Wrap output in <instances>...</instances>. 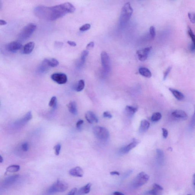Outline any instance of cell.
I'll list each match as a JSON object with an SVG mask.
<instances>
[{
	"mask_svg": "<svg viewBox=\"0 0 195 195\" xmlns=\"http://www.w3.org/2000/svg\"><path fill=\"white\" fill-rule=\"evenodd\" d=\"M75 10L73 4L66 2L51 7L38 6L34 10V12L40 19L53 21L62 18L67 13H74Z\"/></svg>",
	"mask_w": 195,
	"mask_h": 195,
	"instance_id": "1",
	"label": "cell"
},
{
	"mask_svg": "<svg viewBox=\"0 0 195 195\" xmlns=\"http://www.w3.org/2000/svg\"><path fill=\"white\" fill-rule=\"evenodd\" d=\"M133 12V8L129 2H127L123 6L120 17V24L122 28L124 27L128 23Z\"/></svg>",
	"mask_w": 195,
	"mask_h": 195,
	"instance_id": "2",
	"label": "cell"
},
{
	"mask_svg": "<svg viewBox=\"0 0 195 195\" xmlns=\"http://www.w3.org/2000/svg\"><path fill=\"white\" fill-rule=\"evenodd\" d=\"M36 29V26L33 23L28 24L23 28L18 34V41H24L30 37Z\"/></svg>",
	"mask_w": 195,
	"mask_h": 195,
	"instance_id": "3",
	"label": "cell"
},
{
	"mask_svg": "<svg viewBox=\"0 0 195 195\" xmlns=\"http://www.w3.org/2000/svg\"><path fill=\"white\" fill-rule=\"evenodd\" d=\"M149 176L144 172H141L137 175L132 183L133 186L135 188H138L145 185L148 181Z\"/></svg>",
	"mask_w": 195,
	"mask_h": 195,
	"instance_id": "4",
	"label": "cell"
},
{
	"mask_svg": "<svg viewBox=\"0 0 195 195\" xmlns=\"http://www.w3.org/2000/svg\"><path fill=\"white\" fill-rule=\"evenodd\" d=\"M93 132L95 137L101 141H106L110 137L108 130L105 127L96 126L93 128Z\"/></svg>",
	"mask_w": 195,
	"mask_h": 195,
	"instance_id": "5",
	"label": "cell"
},
{
	"mask_svg": "<svg viewBox=\"0 0 195 195\" xmlns=\"http://www.w3.org/2000/svg\"><path fill=\"white\" fill-rule=\"evenodd\" d=\"M68 187V185L66 182L60 180H58L50 187L48 192L50 194L63 192L65 191Z\"/></svg>",
	"mask_w": 195,
	"mask_h": 195,
	"instance_id": "6",
	"label": "cell"
},
{
	"mask_svg": "<svg viewBox=\"0 0 195 195\" xmlns=\"http://www.w3.org/2000/svg\"><path fill=\"white\" fill-rule=\"evenodd\" d=\"M102 66L104 73H108L111 71V63L110 56L106 51H103L101 54Z\"/></svg>",
	"mask_w": 195,
	"mask_h": 195,
	"instance_id": "7",
	"label": "cell"
},
{
	"mask_svg": "<svg viewBox=\"0 0 195 195\" xmlns=\"http://www.w3.org/2000/svg\"><path fill=\"white\" fill-rule=\"evenodd\" d=\"M51 79L59 84H66L67 81V76L62 73H56L51 75Z\"/></svg>",
	"mask_w": 195,
	"mask_h": 195,
	"instance_id": "8",
	"label": "cell"
},
{
	"mask_svg": "<svg viewBox=\"0 0 195 195\" xmlns=\"http://www.w3.org/2000/svg\"><path fill=\"white\" fill-rule=\"evenodd\" d=\"M22 45L20 42L13 41L7 44L6 45V48L7 51L10 52L14 53L20 50L22 48Z\"/></svg>",
	"mask_w": 195,
	"mask_h": 195,
	"instance_id": "9",
	"label": "cell"
},
{
	"mask_svg": "<svg viewBox=\"0 0 195 195\" xmlns=\"http://www.w3.org/2000/svg\"><path fill=\"white\" fill-rule=\"evenodd\" d=\"M151 50L152 47L150 46L143 49L138 50L137 54L139 60L141 61H146L148 58V55Z\"/></svg>",
	"mask_w": 195,
	"mask_h": 195,
	"instance_id": "10",
	"label": "cell"
},
{
	"mask_svg": "<svg viewBox=\"0 0 195 195\" xmlns=\"http://www.w3.org/2000/svg\"><path fill=\"white\" fill-rule=\"evenodd\" d=\"M164 190L163 187L159 184H153L152 189L146 192L147 195H161L162 191Z\"/></svg>",
	"mask_w": 195,
	"mask_h": 195,
	"instance_id": "11",
	"label": "cell"
},
{
	"mask_svg": "<svg viewBox=\"0 0 195 195\" xmlns=\"http://www.w3.org/2000/svg\"><path fill=\"white\" fill-rule=\"evenodd\" d=\"M138 144V142L135 139H133V142L121 148L120 150V153L122 154H126L128 153L132 149L135 147Z\"/></svg>",
	"mask_w": 195,
	"mask_h": 195,
	"instance_id": "12",
	"label": "cell"
},
{
	"mask_svg": "<svg viewBox=\"0 0 195 195\" xmlns=\"http://www.w3.org/2000/svg\"><path fill=\"white\" fill-rule=\"evenodd\" d=\"M173 117L178 119L186 120L188 118L187 114L182 110H177L172 113Z\"/></svg>",
	"mask_w": 195,
	"mask_h": 195,
	"instance_id": "13",
	"label": "cell"
},
{
	"mask_svg": "<svg viewBox=\"0 0 195 195\" xmlns=\"http://www.w3.org/2000/svg\"><path fill=\"white\" fill-rule=\"evenodd\" d=\"M69 174L71 176L82 177L84 175V171L80 167H76L71 169L69 171Z\"/></svg>",
	"mask_w": 195,
	"mask_h": 195,
	"instance_id": "14",
	"label": "cell"
},
{
	"mask_svg": "<svg viewBox=\"0 0 195 195\" xmlns=\"http://www.w3.org/2000/svg\"><path fill=\"white\" fill-rule=\"evenodd\" d=\"M19 175H14L8 176L4 180L3 182V186H7L11 185L15 183L19 178Z\"/></svg>",
	"mask_w": 195,
	"mask_h": 195,
	"instance_id": "15",
	"label": "cell"
},
{
	"mask_svg": "<svg viewBox=\"0 0 195 195\" xmlns=\"http://www.w3.org/2000/svg\"><path fill=\"white\" fill-rule=\"evenodd\" d=\"M85 116L87 121L89 123L93 124L94 122L97 123L99 121V119L96 115L92 112L88 111L86 113Z\"/></svg>",
	"mask_w": 195,
	"mask_h": 195,
	"instance_id": "16",
	"label": "cell"
},
{
	"mask_svg": "<svg viewBox=\"0 0 195 195\" xmlns=\"http://www.w3.org/2000/svg\"><path fill=\"white\" fill-rule=\"evenodd\" d=\"M35 44L33 42H31L26 44L23 49V53L24 54H29L31 53L32 51L33 50Z\"/></svg>",
	"mask_w": 195,
	"mask_h": 195,
	"instance_id": "17",
	"label": "cell"
},
{
	"mask_svg": "<svg viewBox=\"0 0 195 195\" xmlns=\"http://www.w3.org/2000/svg\"><path fill=\"white\" fill-rule=\"evenodd\" d=\"M150 127V123L146 120H142L141 121L139 128V132L143 133L146 132Z\"/></svg>",
	"mask_w": 195,
	"mask_h": 195,
	"instance_id": "18",
	"label": "cell"
},
{
	"mask_svg": "<svg viewBox=\"0 0 195 195\" xmlns=\"http://www.w3.org/2000/svg\"><path fill=\"white\" fill-rule=\"evenodd\" d=\"M169 90L172 93L174 96L177 100L181 101L183 100L184 98H185V96L181 92L177 90L173 89L172 88H169Z\"/></svg>",
	"mask_w": 195,
	"mask_h": 195,
	"instance_id": "19",
	"label": "cell"
},
{
	"mask_svg": "<svg viewBox=\"0 0 195 195\" xmlns=\"http://www.w3.org/2000/svg\"><path fill=\"white\" fill-rule=\"evenodd\" d=\"M48 67H56L58 65L59 62L56 59L52 58L45 59L44 60Z\"/></svg>",
	"mask_w": 195,
	"mask_h": 195,
	"instance_id": "20",
	"label": "cell"
},
{
	"mask_svg": "<svg viewBox=\"0 0 195 195\" xmlns=\"http://www.w3.org/2000/svg\"><path fill=\"white\" fill-rule=\"evenodd\" d=\"M69 111L73 115H76L78 113V109L76 103L74 101H71L67 105Z\"/></svg>",
	"mask_w": 195,
	"mask_h": 195,
	"instance_id": "21",
	"label": "cell"
},
{
	"mask_svg": "<svg viewBox=\"0 0 195 195\" xmlns=\"http://www.w3.org/2000/svg\"><path fill=\"white\" fill-rule=\"evenodd\" d=\"M89 54V51L87 50H85L82 52L81 55L80 60L78 64V66L79 67H82L84 65L86 59L87 57Z\"/></svg>",
	"mask_w": 195,
	"mask_h": 195,
	"instance_id": "22",
	"label": "cell"
},
{
	"mask_svg": "<svg viewBox=\"0 0 195 195\" xmlns=\"http://www.w3.org/2000/svg\"><path fill=\"white\" fill-rule=\"evenodd\" d=\"M92 184L89 183L87 184L83 187H81L78 191V194L79 195H84L87 194L90 192Z\"/></svg>",
	"mask_w": 195,
	"mask_h": 195,
	"instance_id": "23",
	"label": "cell"
},
{
	"mask_svg": "<svg viewBox=\"0 0 195 195\" xmlns=\"http://www.w3.org/2000/svg\"><path fill=\"white\" fill-rule=\"evenodd\" d=\"M139 72L141 75L146 78H149L152 76V74L150 71L146 67H140L139 69Z\"/></svg>",
	"mask_w": 195,
	"mask_h": 195,
	"instance_id": "24",
	"label": "cell"
},
{
	"mask_svg": "<svg viewBox=\"0 0 195 195\" xmlns=\"http://www.w3.org/2000/svg\"><path fill=\"white\" fill-rule=\"evenodd\" d=\"M157 159L158 163L159 164H162L164 160V153L160 149H158L156 150Z\"/></svg>",
	"mask_w": 195,
	"mask_h": 195,
	"instance_id": "25",
	"label": "cell"
},
{
	"mask_svg": "<svg viewBox=\"0 0 195 195\" xmlns=\"http://www.w3.org/2000/svg\"><path fill=\"white\" fill-rule=\"evenodd\" d=\"M137 111V108L132 106H126V109H125L126 114L130 117L133 116Z\"/></svg>",
	"mask_w": 195,
	"mask_h": 195,
	"instance_id": "26",
	"label": "cell"
},
{
	"mask_svg": "<svg viewBox=\"0 0 195 195\" xmlns=\"http://www.w3.org/2000/svg\"><path fill=\"white\" fill-rule=\"evenodd\" d=\"M49 68L50 67H48V66L43 61L38 68L37 72L40 73H46V72L49 69Z\"/></svg>",
	"mask_w": 195,
	"mask_h": 195,
	"instance_id": "27",
	"label": "cell"
},
{
	"mask_svg": "<svg viewBox=\"0 0 195 195\" xmlns=\"http://www.w3.org/2000/svg\"><path fill=\"white\" fill-rule=\"evenodd\" d=\"M20 166L18 165H10L7 168L6 171L7 172L10 173L16 172L20 170Z\"/></svg>",
	"mask_w": 195,
	"mask_h": 195,
	"instance_id": "28",
	"label": "cell"
},
{
	"mask_svg": "<svg viewBox=\"0 0 195 195\" xmlns=\"http://www.w3.org/2000/svg\"><path fill=\"white\" fill-rule=\"evenodd\" d=\"M85 85V82L83 80H80L78 82V84L76 87V90L77 92H80L83 90L84 89Z\"/></svg>",
	"mask_w": 195,
	"mask_h": 195,
	"instance_id": "29",
	"label": "cell"
},
{
	"mask_svg": "<svg viewBox=\"0 0 195 195\" xmlns=\"http://www.w3.org/2000/svg\"><path fill=\"white\" fill-rule=\"evenodd\" d=\"M162 118L161 114L160 112H155L152 115L151 119L153 122H158Z\"/></svg>",
	"mask_w": 195,
	"mask_h": 195,
	"instance_id": "30",
	"label": "cell"
},
{
	"mask_svg": "<svg viewBox=\"0 0 195 195\" xmlns=\"http://www.w3.org/2000/svg\"><path fill=\"white\" fill-rule=\"evenodd\" d=\"M187 32H188V35H189L190 37H191V40H192V44L194 45L195 47V35L192 29L190 27L188 28Z\"/></svg>",
	"mask_w": 195,
	"mask_h": 195,
	"instance_id": "31",
	"label": "cell"
},
{
	"mask_svg": "<svg viewBox=\"0 0 195 195\" xmlns=\"http://www.w3.org/2000/svg\"><path fill=\"white\" fill-rule=\"evenodd\" d=\"M57 104V99L56 96H53L51 98L49 103V106L51 108H55Z\"/></svg>",
	"mask_w": 195,
	"mask_h": 195,
	"instance_id": "32",
	"label": "cell"
},
{
	"mask_svg": "<svg viewBox=\"0 0 195 195\" xmlns=\"http://www.w3.org/2000/svg\"><path fill=\"white\" fill-rule=\"evenodd\" d=\"M149 33H150L151 39H154L155 37V35H156L155 28L154 26H151L150 27V29H149Z\"/></svg>",
	"mask_w": 195,
	"mask_h": 195,
	"instance_id": "33",
	"label": "cell"
},
{
	"mask_svg": "<svg viewBox=\"0 0 195 195\" xmlns=\"http://www.w3.org/2000/svg\"><path fill=\"white\" fill-rule=\"evenodd\" d=\"M91 28V25L89 23H87L82 26L80 28L79 30L81 31H85L89 30Z\"/></svg>",
	"mask_w": 195,
	"mask_h": 195,
	"instance_id": "34",
	"label": "cell"
},
{
	"mask_svg": "<svg viewBox=\"0 0 195 195\" xmlns=\"http://www.w3.org/2000/svg\"><path fill=\"white\" fill-rule=\"evenodd\" d=\"M61 149V145L60 144H56L54 147V149L55 151V154L56 155H59Z\"/></svg>",
	"mask_w": 195,
	"mask_h": 195,
	"instance_id": "35",
	"label": "cell"
},
{
	"mask_svg": "<svg viewBox=\"0 0 195 195\" xmlns=\"http://www.w3.org/2000/svg\"><path fill=\"white\" fill-rule=\"evenodd\" d=\"M189 18L191 23H195V13L194 12H191L188 13Z\"/></svg>",
	"mask_w": 195,
	"mask_h": 195,
	"instance_id": "36",
	"label": "cell"
},
{
	"mask_svg": "<svg viewBox=\"0 0 195 195\" xmlns=\"http://www.w3.org/2000/svg\"><path fill=\"white\" fill-rule=\"evenodd\" d=\"M171 69H172V67L170 66V67H168L165 71L164 72V77H163V79H164V80H165L166 79V78H167L168 75L169 74V73L171 71Z\"/></svg>",
	"mask_w": 195,
	"mask_h": 195,
	"instance_id": "37",
	"label": "cell"
},
{
	"mask_svg": "<svg viewBox=\"0 0 195 195\" xmlns=\"http://www.w3.org/2000/svg\"><path fill=\"white\" fill-rule=\"evenodd\" d=\"M22 150L24 152H26L28 150L29 148V144L27 142L23 143L22 145Z\"/></svg>",
	"mask_w": 195,
	"mask_h": 195,
	"instance_id": "38",
	"label": "cell"
},
{
	"mask_svg": "<svg viewBox=\"0 0 195 195\" xmlns=\"http://www.w3.org/2000/svg\"><path fill=\"white\" fill-rule=\"evenodd\" d=\"M194 113L191 119V127L193 128L195 126V105L194 106Z\"/></svg>",
	"mask_w": 195,
	"mask_h": 195,
	"instance_id": "39",
	"label": "cell"
},
{
	"mask_svg": "<svg viewBox=\"0 0 195 195\" xmlns=\"http://www.w3.org/2000/svg\"><path fill=\"white\" fill-rule=\"evenodd\" d=\"M162 130L163 137L164 138H166L168 136V131L165 128H162Z\"/></svg>",
	"mask_w": 195,
	"mask_h": 195,
	"instance_id": "40",
	"label": "cell"
},
{
	"mask_svg": "<svg viewBox=\"0 0 195 195\" xmlns=\"http://www.w3.org/2000/svg\"><path fill=\"white\" fill-rule=\"evenodd\" d=\"M103 116L105 117L111 119L112 117V115L110 112L108 111L105 112L103 114Z\"/></svg>",
	"mask_w": 195,
	"mask_h": 195,
	"instance_id": "41",
	"label": "cell"
},
{
	"mask_svg": "<svg viewBox=\"0 0 195 195\" xmlns=\"http://www.w3.org/2000/svg\"><path fill=\"white\" fill-rule=\"evenodd\" d=\"M84 123V121L83 120H79L78 121V122H77L76 127L77 128H80L81 126Z\"/></svg>",
	"mask_w": 195,
	"mask_h": 195,
	"instance_id": "42",
	"label": "cell"
},
{
	"mask_svg": "<svg viewBox=\"0 0 195 195\" xmlns=\"http://www.w3.org/2000/svg\"><path fill=\"white\" fill-rule=\"evenodd\" d=\"M94 45H95V44H94V42H91L87 45L86 48L87 49L93 48L94 47Z\"/></svg>",
	"mask_w": 195,
	"mask_h": 195,
	"instance_id": "43",
	"label": "cell"
},
{
	"mask_svg": "<svg viewBox=\"0 0 195 195\" xmlns=\"http://www.w3.org/2000/svg\"><path fill=\"white\" fill-rule=\"evenodd\" d=\"M77 191V189L74 188L73 189L69 192L67 195H75Z\"/></svg>",
	"mask_w": 195,
	"mask_h": 195,
	"instance_id": "44",
	"label": "cell"
},
{
	"mask_svg": "<svg viewBox=\"0 0 195 195\" xmlns=\"http://www.w3.org/2000/svg\"><path fill=\"white\" fill-rule=\"evenodd\" d=\"M67 43L69 45H70V46H76L77 45L76 44V43L75 42L69 41V40L67 42Z\"/></svg>",
	"mask_w": 195,
	"mask_h": 195,
	"instance_id": "45",
	"label": "cell"
},
{
	"mask_svg": "<svg viewBox=\"0 0 195 195\" xmlns=\"http://www.w3.org/2000/svg\"><path fill=\"white\" fill-rule=\"evenodd\" d=\"M55 44H56L55 46H57L58 48H60L61 46H62V45H63V43L62 42H56L55 43Z\"/></svg>",
	"mask_w": 195,
	"mask_h": 195,
	"instance_id": "46",
	"label": "cell"
},
{
	"mask_svg": "<svg viewBox=\"0 0 195 195\" xmlns=\"http://www.w3.org/2000/svg\"><path fill=\"white\" fill-rule=\"evenodd\" d=\"M120 173L117 171H112L110 172V175H120Z\"/></svg>",
	"mask_w": 195,
	"mask_h": 195,
	"instance_id": "47",
	"label": "cell"
},
{
	"mask_svg": "<svg viewBox=\"0 0 195 195\" xmlns=\"http://www.w3.org/2000/svg\"><path fill=\"white\" fill-rule=\"evenodd\" d=\"M7 24V22L3 19H1L0 20V25H5L6 24Z\"/></svg>",
	"mask_w": 195,
	"mask_h": 195,
	"instance_id": "48",
	"label": "cell"
},
{
	"mask_svg": "<svg viewBox=\"0 0 195 195\" xmlns=\"http://www.w3.org/2000/svg\"><path fill=\"white\" fill-rule=\"evenodd\" d=\"M190 50L191 51H195V47L193 44H191L190 46Z\"/></svg>",
	"mask_w": 195,
	"mask_h": 195,
	"instance_id": "49",
	"label": "cell"
},
{
	"mask_svg": "<svg viewBox=\"0 0 195 195\" xmlns=\"http://www.w3.org/2000/svg\"><path fill=\"white\" fill-rule=\"evenodd\" d=\"M113 195H125L122 193V192H118V191H116L113 193Z\"/></svg>",
	"mask_w": 195,
	"mask_h": 195,
	"instance_id": "50",
	"label": "cell"
},
{
	"mask_svg": "<svg viewBox=\"0 0 195 195\" xmlns=\"http://www.w3.org/2000/svg\"><path fill=\"white\" fill-rule=\"evenodd\" d=\"M193 184L194 186L195 187V173L193 175Z\"/></svg>",
	"mask_w": 195,
	"mask_h": 195,
	"instance_id": "51",
	"label": "cell"
},
{
	"mask_svg": "<svg viewBox=\"0 0 195 195\" xmlns=\"http://www.w3.org/2000/svg\"><path fill=\"white\" fill-rule=\"evenodd\" d=\"M3 162V158L1 155H0V162L2 163Z\"/></svg>",
	"mask_w": 195,
	"mask_h": 195,
	"instance_id": "52",
	"label": "cell"
},
{
	"mask_svg": "<svg viewBox=\"0 0 195 195\" xmlns=\"http://www.w3.org/2000/svg\"><path fill=\"white\" fill-rule=\"evenodd\" d=\"M187 195H192L191 194H187Z\"/></svg>",
	"mask_w": 195,
	"mask_h": 195,
	"instance_id": "53",
	"label": "cell"
}]
</instances>
